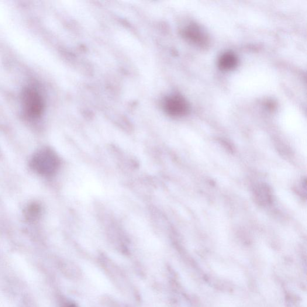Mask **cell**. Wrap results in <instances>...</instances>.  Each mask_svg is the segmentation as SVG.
<instances>
[{"label":"cell","instance_id":"3","mask_svg":"<svg viewBox=\"0 0 307 307\" xmlns=\"http://www.w3.org/2000/svg\"><path fill=\"white\" fill-rule=\"evenodd\" d=\"M163 106L165 112L174 117L187 115L190 109L187 101L183 97L177 95L167 97L164 99Z\"/></svg>","mask_w":307,"mask_h":307},{"label":"cell","instance_id":"5","mask_svg":"<svg viewBox=\"0 0 307 307\" xmlns=\"http://www.w3.org/2000/svg\"><path fill=\"white\" fill-rule=\"evenodd\" d=\"M239 59L237 55L230 52L221 55L219 60V67L223 71H230L237 66Z\"/></svg>","mask_w":307,"mask_h":307},{"label":"cell","instance_id":"1","mask_svg":"<svg viewBox=\"0 0 307 307\" xmlns=\"http://www.w3.org/2000/svg\"><path fill=\"white\" fill-rule=\"evenodd\" d=\"M20 99L24 115L28 119L36 120L43 115L45 102L42 94L35 86L29 85L24 88Z\"/></svg>","mask_w":307,"mask_h":307},{"label":"cell","instance_id":"7","mask_svg":"<svg viewBox=\"0 0 307 307\" xmlns=\"http://www.w3.org/2000/svg\"><path fill=\"white\" fill-rule=\"evenodd\" d=\"M65 307H77L74 304H70V305H68Z\"/></svg>","mask_w":307,"mask_h":307},{"label":"cell","instance_id":"6","mask_svg":"<svg viewBox=\"0 0 307 307\" xmlns=\"http://www.w3.org/2000/svg\"><path fill=\"white\" fill-rule=\"evenodd\" d=\"M39 206L37 205H32L29 206L26 211L27 218L29 219H36L40 214Z\"/></svg>","mask_w":307,"mask_h":307},{"label":"cell","instance_id":"2","mask_svg":"<svg viewBox=\"0 0 307 307\" xmlns=\"http://www.w3.org/2000/svg\"><path fill=\"white\" fill-rule=\"evenodd\" d=\"M31 167L37 174L51 175L55 173L60 165L56 153L49 148L41 149L34 154L31 160Z\"/></svg>","mask_w":307,"mask_h":307},{"label":"cell","instance_id":"4","mask_svg":"<svg viewBox=\"0 0 307 307\" xmlns=\"http://www.w3.org/2000/svg\"><path fill=\"white\" fill-rule=\"evenodd\" d=\"M183 35L190 42L200 47H205L208 43L206 33L196 24H191L185 28Z\"/></svg>","mask_w":307,"mask_h":307}]
</instances>
